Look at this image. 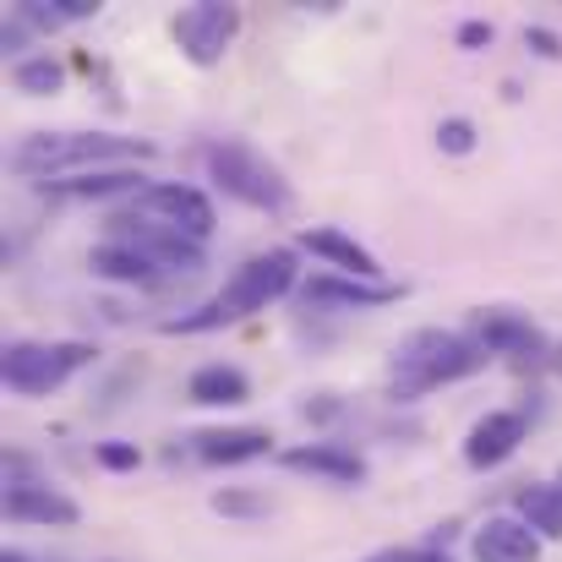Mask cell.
<instances>
[{
  "label": "cell",
  "instance_id": "4316f807",
  "mask_svg": "<svg viewBox=\"0 0 562 562\" xmlns=\"http://www.w3.org/2000/svg\"><path fill=\"white\" fill-rule=\"evenodd\" d=\"M372 562H415V552H382V558H372Z\"/></svg>",
  "mask_w": 562,
  "mask_h": 562
},
{
  "label": "cell",
  "instance_id": "7c38bea8",
  "mask_svg": "<svg viewBox=\"0 0 562 562\" xmlns=\"http://www.w3.org/2000/svg\"><path fill=\"white\" fill-rule=\"evenodd\" d=\"M279 459H284V470H312V475H328V481H345V486L367 481V459L356 448H339V442H295Z\"/></svg>",
  "mask_w": 562,
  "mask_h": 562
},
{
  "label": "cell",
  "instance_id": "9c48e42d",
  "mask_svg": "<svg viewBox=\"0 0 562 562\" xmlns=\"http://www.w3.org/2000/svg\"><path fill=\"white\" fill-rule=\"evenodd\" d=\"M525 437H530V420H525L519 409H492V415H481V420L470 426L464 459H470L475 470H497V464H508V459L519 453Z\"/></svg>",
  "mask_w": 562,
  "mask_h": 562
},
{
  "label": "cell",
  "instance_id": "484cf974",
  "mask_svg": "<svg viewBox=\"0 0 562 562\" xmlns=\"http://www.w3.org/2000/svg\"><path fill=\"white\" fill-rule=\"evenodd\" d=\"M415 562H453L448 552H437V547H426V552H415Z\"/></svg>",
  "mask_w": 562,
  "mask_h": 562
},
{
  "label": "cell",
  "instance_id": "9a60e30c",
  "mask_svg": "<svg viewBox=\"0 0 562 562\" xmlns=\"http://www.w3.org/2000/svg\"><path fill=\"white\" fill-rule=\"evenodd\" d=\"M301 246H306L312 257L334 262V268L350 273V279H376V273H382L372 251H367L356 235H345V229H301Z\"/></svg>",
  "mask_w": 562,
  "mask_h": 562
},
{
  "label": "cell",
  "instance_id": "8fae6325",
  "mask_svg": "<svg viewBox=\"0 0 562 562\" xmlns=\"http://www.w3.org/2000/svg\"><path fill=\"white\" fill-rule=\"evenodd\" d=\"M5 519H16V525H55V530H71V525L82 519V508H77L66 492H55V486L11 481V492H5Z\"/></svg>",
  "mask_w": 562,
  "mask_h": 562
},
{
  "label": "cell",
  "instance_id": "8992f818",
  "mask_svg": "<svg viewBox=\"0 0 562 562\" xmlns=\"http://www.w3.org/2000/svg\"><path fill=\"white\" fill-rule=\"evenodd\" d=\"M170 33H176V44H181V55H187L191 66H218L224 49L240 33V11L235 5H218V0H196V5H187L170 22Z\"/></svg>",
  "mask_w": 562,
  "mask_h": 562
},
{
  "label": "cell",
  "instance_id": "7402d4cb",
  "mask_svg": "<svg viewBox=\"0 0 562 562\" xmlns=\"http://www.w3.org/2000/svg\"><path fill=\"white\" fill-rule=\"evenodd\" d=\"M437 148H442V154H459V159L475 154V126H470L464 115H448V121L437 126Z\"/></svg>",
  "mask_w": 562,
  "mask_h": 562
},
{
  "label": "cell",
  "instance_id": "ffe728a7",
  "mask_svg": "<svg viewBox=\"0 0 562 562\" xmlns=\"http://www.w3.org/2000/svg\"><path fill=\"white\" fill-rule=\"evenodd\" d=\"M11 82H16V93L44 99V93H60L66 88V66L49 60V55H33V60H16L11 66Z\"/></svg>",
  "mask_w": 562,
  "mask_h": 562
},
{
  "label": "cell",
  "instance_id": "3957f363",
  "mask_svg": "<svg viewBox=\"0 0 562 562\" xmlns=\"http://www.w3.org/2000/svg\"><path fill=\"white\" fill-rule=\"evenodd\" d=\"M492 356L464 339V334H448V328H415L393 345L387 356V393L393 398H420L442 382H459V376H475Z\"/></svg>",
  "mask_w": 562,
  "mask_h": 562
},
{
  "label": "cell",
  "instance_id": "ba28073f",
  "mask_svg": "<svg viewBox=\"0 0 562 562\" xmlns=\"http://www.w3.org/2000/svg\"><path fill=\"white\" fill-rule=\"evenodd\" d=\"M486 356H503V361H514V367H536L541 356H547V339H541V328L530 323V317H519V312H503V306H492V312H475V334H470Z\"/></svg>",
  "mask_w": 562,
  "mask_h": 562
},
{
  "label": "cell",
  "instance_id": "2e32d148",
  "mask_svg": "<svg viewBox=\"0 0 562 562\" xmlns=\"http://www.w3.org/2000/svg\"><path fill=\"white\" fill-rule=\"evenodd\" d=\"M187 398L191 404H207V409H229V404H246V398H251V382H246L240 367L213 361V367H196V372H191Z\"/></svg>",
  "mask_w": 562,
  "mask_h": 562
},
{
  "label": "cell",
  "instance_id": "e0dca14e",
  "mask_svg": "<svg viewBox=\"0 0 562 562\" xmlns=\"http://www.w3.org/2000/svg\"><path fill=\"white\" fill-rule=\"evenodd\" d=\"M88 268H93L99 279H115V284H159V279H165V268H154V262H148L137 246H126V240L93 246Z\"/></svg>",
  "mask_w": 562,
  "mask_h": 562
},
{
  "label": "cell",
  "instance_id": "ac0fdd59",
  "mask_svg": "<svg viewBox=\"0 0 562 562\" xmlns=\"http://www.w3.org/2000/svg\"><path fill=\"white\" fill-rule=\"evenodd\" d=\"M519 519L541 541H562V486H525L519 492Z\"/></svg>",
  "mask_w": 562,
  "mask_h": 562
},
{
  "label": "cell",
  "instance_id": "44dd1931",
  "mask_svg": "<svg viewBox=\"0 0 562 562\" xmlns=\"http://www.w3.org/2000/svg\"><path fill=\"white\" fill-rule=\"evenodd\" d=\"M213 514H224V519H262L268 497L262 492H213Z\"/></svg>",
  "mask_w": 562,
  "mask_h": 562
},
{
  "label": "cell",
  "instance_id": "30bf717a",
  "mask_svg": "<svg viewBox=\"0 0 562 562\" xmlns=\"http://www.w3.org/2000/svg\"><path fill=\"white\" fill-rule=\"evenodd\" d=\"M470 562H541V536L514 514H492L470 541Z\"/></svg>",
  "mask_w": 562,
  "mask_h": 562
},
{
  "label": "cell",
  "instance_id": "83f0119b",
  "mask_svg": "<svg viewBox=\"0 0 562 562\" xmlns=\"http://www.w3.org/2000/svg\"><path fill=\"white\" fill-rule=\"evenodd\" d=\"M5 562H22V558H5Z\"/></svg>",
  "mask_w": 562,
  "mask_h": 562
},
{
  "label": "cell",
  "instance_id": "7a4b0ae2",
  "mask_svg": "<svg viewBox=\"0 0 562 562\" xmlns=\"http://www.w3.org/2000/svg\"><path fill=\"white\" fill-rule=\"evenodd\" d=\"M295 290V251H262L251 262H240L229 273V284L196 306V312H181V317H165L159 328L165 334H213V328H229V323H246L251 312H268L279 295Z\"/></svg>",
  "mask_w": 562,
  "mask_h": 562
},
{
  "label": "cell",
  "instance_id": "d4e9b609",
  "mask_svg": "<svg viewBox=\"0 0 562 562\" xmlns=\"http://www.w3.org/2000/svg\"><path fill=\"white\" fill-rule=\"evenodd\" d=\"M481 44H492V22H464L459 27V49H481Z\"/></svg>",
  "mask_w": 562,
  "mask_h": 562
},
{
  "label": "cell",
  "instance_id": "5b68a950",
  "mask_svg": "<svg viewBox=\"0 0 562 562\" xmlns=\"http://www.w3.org/2000/svg\"><path fill=\"white\" fill-rule=\"evenodd\" d=\"M88 361H93V345H82V339H55V345H33V339H22V345H5L0 376H5L11 393L38 398V393H55L66 376H77Z\"/></svg>",
  "mask_w": 562,
  "mask_h": 562
},
{
  "label": "cell",
  "instance_id": "4fadbf2b",
  "mask_svg": "<svg viewBox=\"0 0 562 562\" xmlns=\"http://www.w3.org/2000/svg\"><path fill=\"white\" fill-rule=\"evenodd\" d=\"M404 290L398 284H382V279H334V273H317L306 279V301H323V306H356V312H372L398 301Z\"/></svg>",
  "mask_w": 562,
  "mask_h": 562
},
{
  "label": "cell",
  "instance_id": "603a6c76",
  "mask_svg": "<svg viewBox=\"0 0 562 562\" xmlns=\"http://www.w3.org/2000/svg\"><path fill=\"white\" fill-rule=\"evenodd\" d=\"M93 453H99V464H104V470H137V464H143L137 442H99Z\"/></svg>",
  "mask_w": 562,
  "mask_h": 562
},
{
  "label": "cell",
  "instance_id": "5bb4252c",
  "mask_svg": "<svg viewBox=\"0 0 562 562\" xmlns=\"http://www.w3.org/2000/svg\"><path fill=\"white\" fill-rule=\"evenodd\" d=\"M191 442H196V459H207V464H246L273 448V437L262 426H218V431H196Z\"/></svg>",
  "mask_w": 562,
  "mask_h": 562
},
{
  "label": "cell",
  "instance_id": "f1b7e54d",
  "mask_svg": "<svg viewBox=\"0 0 562 562\" xmlns=\"http://www.w3.org/2000/svg\"><path fill=\"white\" fill-rule=\"evenodd\" d=\"M558 486H562V475H558Z\"/></svg>",
  "mask_w": 562,
  "mask_h": 562
},
{
  "label": "cell",
  "instance_id": "52a82bcc",
  "mask_svg": "<svg viewBox=\"0 0 562 562\" xmlns=\"http://www.w3.org/2000/svg\"><path fill=\"white\" fill-rule=\"evenodd\" d=\"M137 213L165 224V229H176V235H187L196 246L213 235V202L196 187H181V181H159V187L137 191Z\"/></svg>",
  "mask_w": 562,
  "mask_h": 562
},
{
  "label": "cell",
  "instance_id": "277c9868",
  "mask_svg": "<svg viewBox=\"0 0 562 562\" xmlns=\"http://www.w3.org/2000/svg\"><path fill=\"white\" fill-rule=\"evenodd\" d=\"M202 159H207V176H213V187L224 191V196H235V202H246V207H257V213H290L295 191H290L284 170H279L262 148L224 137V143H213Z\"/></svg>",
  "mask_w": 562,
  "mask_h": 562
},
{
  "label": "cell",
  "instance_id": "cb8c5ba5",
  "mask_svg": "<svg viewBox=\"0 0 562 562\" xmlns=\"http://www.w3.org/2000/svg\"><path fill=\"white\" fill-rule=\"evenodd\" d=\"M525 44H530L536 55H547V60H562V38L552 27H525Z\"/></svg>",
  "mask_w": 562,
  "mask_h": 562
},
{
  "label": "cell",
  "instance_id": "6da1fadb",
  "mask_svg": "<svg viewBox=\"0 0 562 562\" xmlns=\"http://www.w3.org/2000/svg\"><path fill=\"white\" fill-rule=\"evenodd\" d=\"M159 148L143 137H110V132H33L11 148V170L22 181H71L93 170H132L148 165Z\"/></svg>",
  "mask_w": 562,
  "mask_h": 562
},
{
  "label": "cell",
  "instance_id": "d6986e66",
  "mask_svg": "<svg viewBox=\"0 0 562 562\" xmlns=\"http://www.w3.org/2000/svg\"><path fill=\"white\" fill-rule=\"evenodd\" d=\"M49 196H115V191H148L137 170H93V176H71V181H44Z\"/></svg>",
  "mask_w": 562,
  "mask_h": 562
}]
</instances>
